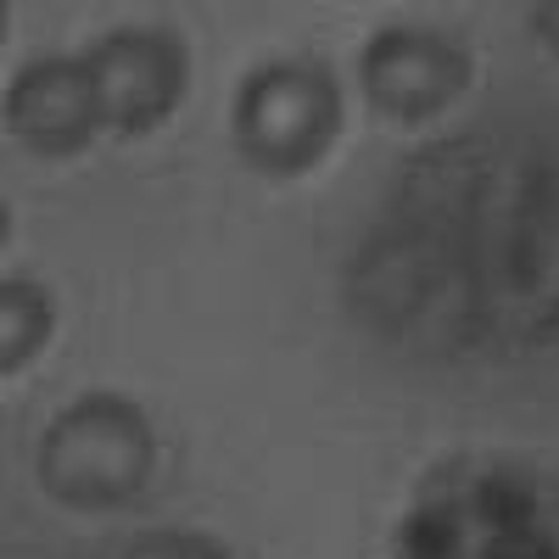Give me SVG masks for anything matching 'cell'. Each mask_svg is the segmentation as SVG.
I'll list each match as a JSON object with an SVG mask.
<instances>
[{"label":"cell","mask_w":559,"mask_h":559,"mask_svg":"<svg viewBox=\"0 0 559 559\" xmlns=\"http://www.w3.org/2000/svg\"><path fill=\"white\" fill-rule=\"evenodd\" d=\"M532 28H537V39L548 45V51L559 57V0H543V7H532Z\"/></svg>","instance_id":"9c48e42d"},{"label":"cell","mask_w":559,"mask_h":559,"mask_svg":"<svg viewBox=\"0 0 559 559\" xmlns=\"http://www.w3.org/2000/svg\"><path fill=\"white\" fill-rule=\"evenodd\" d=\"M123 559H229V548L202 532H185V526H157V532L129 537Z\"/></svg>","instance_id":"ba28073f"},{"label":"cell","mask_w":559,"mask_h":559,"mask_svg":"<svg viewBox=\"0 0 559 559\" xmlns=\"http://www.w3.org/2000/svg\"><path fill=\"white\" fill-rule=\"evenodd\" d=\"M392 559H559V471L515 453H459L419 476Z\"/></svg>","instance_id":"6da1fadb"},{"label":"cell","mask_w":559,"mask_h":559,"mask_svg":"<svg viewBox=\"0 0 559 559\" xmlns=\"http://www.w3.org/2000/svg\"><path fill=\"white\" fill-rule=\"evenodd\" d=\"M51 336H57L51 292H45L39 280H28V274H7L0 280V369H7V376L28 369Z\"/></svg>","instance_id":"52a82bcc"},{"label":"cell","mask_w":559,"mask_h":559,"mask_svg":"<svg viewBox=\"0 0 559 559\" xmlns=\"http://www.w3.org/2000/svg\"><path fill=\"white\" fill-rule=\"evenodd\" d=\"M471 84H476L471 45L426 23H386L358 51L364 102L392 123H431L471 96Z\"/></svg>","instance_id":"277c9868"},{"label":"cell","mask_w":559,"mask_h":559,"mask_svg":"<svg viewBox=\"0 0 559 559\" xmlns=\"http://www.w3.org/2000/svg\"><path fill=\"white\" fill-rule=\"evenodd\" d=\"M347 107H342V79L319 57H274L258 62L229 112V140L247 157V168L297 179L331 157L342 140Z\"/></svg>","instance_id":"3957f363"},{"label":"cell","mask_w":559,"mask_h":559,"mask_svg":"<svg viewBox=\"0 0 559 559\" xmlns=\"http://www.w3.org/2000/svg\"><path fill=\"white\" fill-rule=\"evenodd\" d=\"M34 476L45 498L79 515H107V509L134 503L157 476V431L146 408L123 392L73 397L39 437Z\"/></svg>","instance_id":"7a4b0ae2"},{"label":"cell","mask_w":559,"mask_h":559,"mask_svg":"<svg viewBox=\"0 0 559 559\" xmlns=\"http://www.w3.org/2000/svg\"><path fill=\"white\" fill-rule=\"evenodd\" d=\"M84 68L96 79V102L112 134H146L168 123L191 90V51L174 28L129 23L84 45Z\"/></svg>","instance_id":"5b68a950"},{"label":"cell","mask_w":559,"mask_h":559,"mask_svg":"<svg viewBox=\"0 0 559 559\" xmlns=\"http://www.w3.org/2000/svg\"><path fill=\"white\" fill-rule=\"evenodd\" d=\"M7 129L34 157H79L107 129L84 57H34L7 84Z\"/></svg>","instance_id":"8992f818"}]
</instances>
